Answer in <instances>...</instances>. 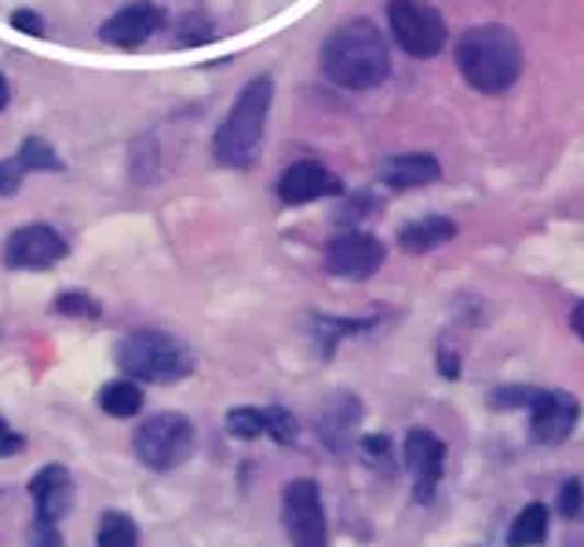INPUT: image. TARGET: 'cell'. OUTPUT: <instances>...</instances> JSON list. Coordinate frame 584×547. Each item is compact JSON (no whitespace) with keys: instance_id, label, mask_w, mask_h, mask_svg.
<instances>
[{"instance_id":"cell-28","label":"cell","mask_w":584,"mask_h":547,"mask_svg":"<svg viewBox=\"0 0 584 547\" xmlns=\"http://www.w3.org/2000/svg\"><path fill=\"white\" fill-rule=\"evenodd\" d=\"M537 398H541V390L523 387V384H512V387H497V390H493V395H490V406H493V409H523V406L534 409Z\"/></svg>"},{"instance_id":"cell-24","label":"cell","mask_w":584,"mask_h":547,"mask_svg":"<svg viewBox=\"0 0 584 547\" xmlns=\"http://www.w3.org/2000/svg\"><path fill=\"white\" fill-rule=\"evenodd\" d=\"M369 326V318H318L314 321V332H318V343H322V351L325 354H333L336 347V340L347 337V332H358V329H366Z\"/></svg>"},{"instance_id":"cell-6","label":"cell","mask_w":584,"mask_h":547,"mask_svg":"<svg viewBox=\"0 0 584 547\" xmlns=\"http://www.w3.org/2000/svg\"><path fill=\"white\" fill-rule=\"evenodd\" d=\"M388 26L398 48L413 59H435L446 48V19L428 0H391Z\"/></svg>"},{"instance_id":"cell-9","label":"cell","mask_w":584,"mask_h":547,"mask_svg":"<svg viewBox=\"0 0 584 547\" xmlns=\"http://www.w3.org/2000/svg\"><path fill=\"white\" fill-rule=\"evenodd\" d=\"M161 26H165V11L157 4H150V0H136V4L114 11V15L99 26V41L110 44V48L132 52V48H139V44L150 41Z\"/></svg>"},{"instance_id":"cell-16","label":"cell","mask_w":584,"mask_h":547,"mask_svg":"<svg viewBox=\"0 0 584 547\" xmlns=\"http://www.w3.org/2000/svg\"><path fill=\"white\" fill-rule=\"evenodd\" d=\"M457 238V223L446 219V216H428V219H417V223H406V227L398 230V249L409 252V255H424L438 249V244L453 241Z\"/></svg>"},{"instance_id":"cell-30","label":"cell","mask_w":584,"mask_h":547,"mask_svg":"<svg viewBox=\"0 0 584 547\" xmlns=\"http://www.w3.org/2000/svg\"><path fill=\"white\" fill-rule=\"evenodd\" d=\"M11 26H15L19 33H30V37H44V19L41 11H30V8H15L11 11Z\"/></svg>"},{"instance_id":"cell-10","label":"cell","mask_w":584,"mask_h":547,"mask_svg":"<svg viewBox=\"0 0 584 547\" xmlns=\"http://www.w3.org/2000/svg\"><path fill=\"white\" fill-rule=\"evenodd\" d=\"M581 406L570 390H541V398L534 401L530 417V438L537 445H563L577 428Z\"/></svg>"},{"instance_id":"cell-8","label":"cell","mask_w":584,"mask_h":547,"mask_svg":"<svg viewBox=\"0 0 584 547\" xmlns=\"http://www.w3.org/2000/svg\"><path fill=\"white\" fill-rule=\"evenodd\" d=\"M66 255H70V244L48 223H26L4 244V263L11 271H48Z\"/></svg>"},{"instance_id":"cell-21","label":"cell","mask_w":584,"mask_h":547,"mask_svg":"<svg viewBox=\"0 0 584 547\" xmlns=\"http://www.w3.org/2000/svg\"><path fill=\"white\" fill-rule=\"evenodd\" d=\"M19 164L26 172H63L66 164L59 153L52 150V143L48 139H41V136H26L22 139V147H19Z\"/></svg>"},{"instance_id":"cell-12","label":"cell","mask_w":584,"mask_h":547,"mask_svg":"<svg viewBox=\"0 0 584 547\" xmlns=\"http://www.w3.org/2000/svg\"><path fill=\"white\" fill-rule=\"evenodd\" d=\"M30 497H33V508H37L33 522H41V526H59L74 508L70 471H66L63 464H48L44 471L30 478Z\"/></svg>"},{"instance_id":"cell-35","label":"cell","mask_w":584,"mask_h":547,"mask_svg":"<svg viewBox=\"0 0 584 547\" xmlns=\"http://www.w3.org/2000/svg\"><path fill=\"white\" fill-rule=\"evenodd\" d=\"M570 326H574V332H577L581 343H584V304L574 307V318H570Z\"/></svg>"},{"instance_id":"cell-22","label":"cell","mask_w":584,"mask_h":547,"mask_svg":"<svg viewBox=\"0 0 584 547\" xmlns=\"http://www.w3.org/2000/svg\"><path fill=\"white\" fill-rule=\"evenodd\" d=\"M96 544L99 547H139V529L128 515L110 511V515H103V522H99Z\"/></svg>"},{"instance_id":"cell-17","label":"cell","mask_w":584,"mask_h":547,"mask_svg":"<svg viewBox=\"0 0 584 547\" xmlns=\"http://www.w3.org/2000/svg\"><path fill=\"white\" fill-rule=\"evenodd\" d=\"M362 420V401H358L355 395H333L329 401H325V412H322V438L325 442H340L347 431H355V423Z\"/></svg>"},{"instance_id":"cell-31","label":"cell","mask_w":584,"mask_h":547,"mask_svg":"<svg viewBox=\"0 0 584 547\" xmlns=\"http://www.w3.org/2000/svg\"><path fill=\"white\" fill-rule=\"evenodd\" d=\"M22 175H26V169L19 164V158L0 161V197H11V194H15V190L22 186Z\"/></svg>"},{"instance_id":"cell-19","label":"cell","mask_w":584,"mask_h":547,"mask_svg":"<svg viewBox=\"0 0 584 547\" xmlns=\"http://www.w3.org/2000/svg\"><path fill=\"white\" fill-rule=\"evenodd\" d=\"M548 537V508L544 504H526L519 518L508 529V547H534Z\"/></svg>"},{"instance_id":"cell-27","label":"cell","mask_w":584,"mask_h":547,"mask_svg":"<svg viewBox=\"0 0 584 547\" xmlns=\"http://www.w3.org/2000/svg\"><path fill=\"white\" fill-rule=\"evenodd\" d=\"M263 420H267V434H271L278 445H292V442H296L300 423H296V417H292L289 409H282V406L263 409Z\"/></svg>"},{"instance_id":"cell-5","label":"cell","mask_w":584,"mask_h":547,"mask_svg":"<svg viewBox=\"0 0 584 547\" xmlns=\"http://www.w3.org/2000/svg\"><path fill=\"white\" fill-rule=\"evenodd\" d=\"M139 464L150 471H172V467L187 464L194 453V423L183 412H157L143 423L132 438Z\"/></svg>"},{"instance_id":"cell-4","label":"cell","mask_w":584,"mask_h":547,"mask_svg":"<svg viewBox=\"0 0 584 547\" xmlns=\"http://www.w3.org/2000/svg\"><path fill=\"white\" fill-rule=\"evenodd\" d=\"M117 365H121V373L139 379V384H176V379L190 376L194 354H190L183 340L168 337V332L139 329L121 340Z\"/></svg>"},{"instance_id":"cell-33","label":"cell","mask_w":584,"mask_h":547,"mask_svg":"<svg viewBox=\"0 0 584 547\" xmlns=\"http://www.w3.org/2000/svg\"><path fill=\"white\" fill-rule=\"evenodd\" d=\"M22 449V434L11 431V423L0 417V456H15Z\"/></svg>"},{"instance_id":"cell-13","label":"cell","mask_w":584,"mask_h":547,"mask_svg":"<svg viewBox=\"0 0 584 547\" xmlns=\"http://www.w3.org/2000/svg\"><path fill=\"white\" fill-rule=\"evenodd\" d=\"M406 464L413 471V493H417L420 504H428L438 482H442V471H446V445L424 428L409 431L406 434Z\"/></svg>"},{"instance_id":"cell-18","label":"cell","mask_w":584,"mask_h":547,"mask_svg":"<svg viewBox=\"0 0 584 547\" xmlns=\"http://www.w3.org/2000/svg\"><path fill=\"white\" fill-rule=\"evenodd\" d=\"M99 406H103L106 417L128 420L143 409V390L136 379H114V384H106L99 390Z\"/></svg>"},{"instance_id":"cell-20","label":"cell","mask_w":584,"mask_h":547,"mask_svg":"<svg viewBox=\"0 0 584 547\" xmlns=\"http://www.w3.org/2000/svg\"><path fill=\"white\" fill-rule=\"evenodd\" d=\"M128 172L139 186L154 183L157 172H161V153H157V139L154 136H139L128 147Z\"/></svg>"},{"instance_id":"cell-2","label":"cell","mask_w":584,"mask_h":547,"mask_svg":"<svg viewBox=\"0 0 584 547\" xmlns=\"http://www.w3.org/2000/svg\"><path fill=\"white\" fill-rule=\"evenodd\" d=\"M457 70L475 92L501 95L523 73V44L508 26L486 22L457 41Z\"/></svg>"},{"instance_id":"cell-11","label":"cell","mask_w":584,"mask_h":547,"mask_svg":"<svg viewBox=\"0 0 584 547\" xmlns=\"http://www.w3.org/2000/svg\"><path fill=\"white\" fill-rule=\"evenodd\" d=\"M380 263H384V244L362 230H347L325 249V266L340 277H369L380 271Z\"/></svg>"},{"instance_id":"cell-36","label":"cell","mask_w":584,"mask_h":547,"mask_svg":"<svg viewBox=\"0 0 584 547\" xmlns=\"http://www.w3.org/2000/svg\"><path fill=\"white\" fill-rule=\"evenodd\" d=\"M11 103V84H8V77L0 73V110H4Z\"/></svg>"},{"instance_id":"cell-1","label":"cell","mask_w":584,"mask_h":547,"mask_svg":"<svg viewBox=\"0 0 584 547\" xmlns=\"http://www.w3.org/2000/svg\"><path fill=\"white\" fill-rule=\"evenodd\" d=\"M322 73L351 92H369L391 73L388 37L369 19L344 22L322 44Z\"/></svg>"},{"instance_id":"cell-34","label":"cell","mask_w":584,"mask_h":547,"mask_svg":"<svg viewBox=\"0 0 584 547\" xmlns=\"http://www.w3.org/2000/svg\"><path fill=\"white\" fill-rule=\"evenodd\" d=\"M438 373H442L446 379H460V358L449 347L438 351Z\"/></svg>"},{"instance_id":"cell-32","label":"cell","mask_w":584,"mask_h":547,"mask_svg":"<svg viewBox=\"0 0 584 547\" xmlns=\"http://www.w3.org/2000/svg\"><path fill=\"white\" fill-rule=\"evenodd\" d=\"M358 449H362L377 467H380V464H391V442H388V434H366Z\"/></svg>"},{"instance_id":"cell-23","label":"cell","mask_w":584,"mask_h":547,"mask_svg":"<svg viewBox=\"0 0 584 547\" xmlns=\"http://www.w3.org/2000/svg\"><path fill=\"white\" fill-rule=\"evenodd\" d=\"M227 431L234 434V438L242 442H252L260 438V434H267V420H263V409H231L227 412Z\"/></svg>"},{"instance_id":"cell-3","label":"cell","mask_w":584,"mask_h":547,"mask_svg":"<svg viewBox=\"0 0 584 547\" xmlns=\"http://www.w3.org/2000/svg\"><path fill=\"white\" fill-rule=\"evenodd\" d=\"M271 103H274V81L267 73L252 77V81L242 88V95L234 99L227 121L216 128V139H212V153H216L220 164H227V169H249L256 161Z\"/></svg>"},{"instance_id":"cell-14","label":"cell","mask_w":584,"mask_h":547,"mask_svg":"<svg viewBox=\"0 0 584 547\" xmlns=\"http://www.w3.org/2000/svg\"><path fill=\"white\" fill-rule=\"evenodd\" d=\"M336 194H344V183L318 161L289 164L282 172V180H278V197H282L285 205H311V201L336 197Z\"/></svg>"},{"instance_id":"cell-15","label":"cell","mask_w":584,"mask_h":547,"mask_svg":"<svg viewBox=\"0 0 584 547\" xmlns=\"http://www.w3.org/2000/svg\"><path fill=\"white\" fill-rule=\"evenodd\" d=\"M438 175H442V164H438L431 153H398V158H388L380 164V180L395 190L428 186Z\"/></svg>"},{"instance_id":"cell-25","label":"cell","mask_w":584,"mask_h":547,"mask_svg":"<svg viewBox=\"0 0 584 547\" xmlns=\"http://www.w3.org/2000/svg\"><path fill=\"white\" fill-rule=\"evenodd\" d=\"M216 41V30H212V19L198 15V11H190L179 22V33H176V44H183V48H201V44H212Z\"/></svg>"},{"instance_id":"cell-29","label":"cell","mask_w":584,"mask_h":547,"mask_svg":"<svg viewBox=\"0 0 584 547\" xmlns=\"http://www.w3.org/2000/svg\"><path fill=\"white\" fill-rule=\"evenodd\" d=\"M581 504H584V486H581V478H570V482L559 489V515H563V518H577L581 515Z\"/></svg>"},{"instance_id":"cell-7","label":"cell","mask_w":584,"mask_h":547,"mask_svg":"<svg viewBox=\"0 0 584 547\" xmlns=\"http://www.w3.org/2000/svg\"><path fill=\"white\" fill-rule=\"evenodd\" d=\"M282 518H285L292 547H325L329 544L322 493H318V482H311V478H296V482L285 486Z\"/></svg>"},{"instance_id":"cell-26","label":"cell","mask_w":584,"mask_h":547,"mask_svg":"<svg viewBox=\"0 0 584 547\" xmlns=\"http://www.w3.org/2000/svg\"><path fill=\"white\" fill-rule=\"evenodd\" d=\"M52 310H55V315H66V318H99V315H103V307H99L88 293H81V288H70V293H63L52 304Z\"/></svg>"}]
</instances>
